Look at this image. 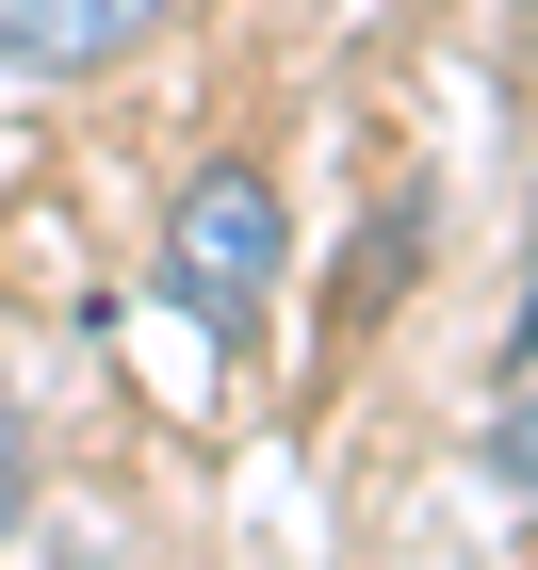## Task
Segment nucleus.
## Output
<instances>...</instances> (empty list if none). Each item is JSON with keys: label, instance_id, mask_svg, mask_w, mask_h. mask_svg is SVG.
I'll return each mask as SVG.
<instances>
[{"label": "nucleus", "instance_id": "1", "mask_svg": "<svg viewBox=\"0 0 538 570\" xmlns=\"http://www.w3.org/2000/svg\"><path fill=\"white\" fill-rule=\"evenodd\" d=\"M277 277H294V196H277L262 164H196L179 213H164V294L196 309V343L245 358L262 309H277Z\"/></svg>", "mask_w": 538, "mask_h": 570}, {"label": "nucleus", "instance_id": "2", "mask_svg": "<svg viewBox=\"0 0 538 570\" xmlns=\"http://www.w3.org/2000/svg\"><path fill=\"white\" fill-rule=\"evenodd\" d=\"M164 17H179V0H0V66H33V82H82V66H131Z\"/></svg>", "mask_w": 538, "mask_h": 570}, {"label": "nucleus", "instance_id": "3", "mask_svg": "<svg viewBox=\"0 0 538 570\" xmlns=\"http://www.w3.org/2000/svg\"><path fill=\"white\" fill-rule=\"evenodd\" d=\"M490 473H506V489H522V505H538V392H522V407H506V424H490Z\"/></svg>", "mask_w": 538, "mask_h": 570}, {"label": "nucleus", "instance_id": "4", "mask_svg": "<svg viewBox=\"0 0 538 570\" xmlns=\"http://www.w3.org/2000/svg\"><path fill=\"white\" fill-rule=\"evenodd\" d=\"M17 505H33V440H17V407H0V538H17Z\"/></svg>", "mask_w": 538, "mask_h": 570}]
</instances>
